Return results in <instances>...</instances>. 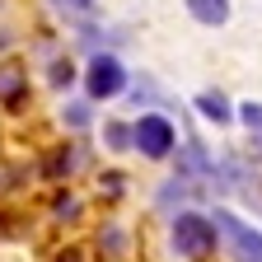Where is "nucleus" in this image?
Instances as JSON below:
<instances>
[{
  "label": "nucleus",
  "mask_w": 262,
  "mask_h": 262,
  "mask_svg": "<svg viewBox=\"0 0 262 262\" xmlns=\"http://www.w3.org/2000/svg\"><path fill=\"white\" fill-rule=\"evenodd\" d=\"M61 5H66V10H80V14H84V10H94V0H61Z\"/></svg>",
  "instance_id": "f8f14e48"
},
{
  "label": "nucleus",
  "mask_w": 262,
  "mask_h": 262,
  "mask_svg": "<svg viewBox=\"0 0 262 262\" xmlns=\"http://www.w3.org/2000/svg\"><path fill=\"white\" fill-rule=\"evenodd\" d=\"M108 141H113L117 150H126V141H131V131H126V126H108Z\"/></svg>",
  "instance_id": "9d476101"
},
{
  "label": "nucleus",
  "mask_w": 262,
  "mask_h": 262,
  "mask_svg": "<svg viewBox=\"0 0 262 262\" xmlns=\"http://www.w3.org/2000/svg\"><path fill=\"white\" fill-rule=\"evenodd\" d=\"M244 122H248V126H262V108H257V103H244Z\"/></svg>",
  "instance_id": "9b49d317"
},
{
  "label": "nucleus",
  "mask_w": 262,
  "mask_h": 262,
  "mask_svg": "<svg viewBox=\"0 0 262 262\" xmlns=\"http://www.w3.org/2000/svg\"><path fill=\"white\" fill-rule=\"evenodd\" d=\"M211 225L220 229V234H225L229 244H234V253H239V257H262V234H257V229H248L239 215L215 211V215H211Z\"/></svg>",
  "instance_id": "20e7f679"
},
{
  "label": "nucleus",
  "mask_w": 262,
  "mask_h": 262,
  "mask_svg": "<svg viewBox=\"0 0 262 262\" xmlns=\"http://www.w3.org/2000/svg\"><path fill=\"white\" fill-rule=\"evenodd\" d=\"M169 239H173L178 257H206V253H215V225L196 211H183V215H173Z\"/></svg>",
  "instance_id": "f257e3e1"
},
{
  "label": "nucleus",
  "mask_w": 262,
  "mask_h": 262,
  "mask_svg": "<svg viewBox=\"0 0 262 262\" xmlns=\"http://www.w3.org/2000/svg\"><path fill=\"white\" fill-rule=\"evenodd\" d=\"M131 141H136V150L145 159H164V155H173V126L164 117H141L131 126Z\"/></svg>",
  "instance_id": "f03ea898"
},
{
  "label": "nucleus",
  "mask_w": 262,
  "mask_h": 262,
  "mask_svg": "<svg viewBox=\"0 0 262 262\" xmlns=\"http://www.w3.org/2000/svg\"><path fill=\"white\" fill-rule=\"evenodd\" d=\"M187 14L196 19V24H225L229 19V0H187Z\"/></svg>",
  "instance_id": "39448f33"
},
{
  "label": "nucleus",
  "mask_w": 262,
  "mask_h": 262,
  "mask_svg": "<svg viewBox=\"0 0 262 262\" xmlns=\"http://www.w3.org/2000/svg\"><path fill=\"white\" fill-rule=\"evenodd\" d=\"M71 75H75L71 61H56V66H52V84H71Z\"/></svg>",
  "instance_id": "6e6552de"
},
{
  "label": "nucleus",
  "mask_w": 262,
  "mask_h": 262,
  "mask_svg": "<svg viewBox=\"0 0 262 262\" xmlns=\"http://www.w3.org/2000/svg\"><path fill=\"white\" fill-rule=\"evenodd\" d=\"M196 108H202L211 122H229V103H225L220 94H202V98H196Z\"/></svg>",
  "instance_id": "0eeeda50"
},
{
  "label": "nucleus",
  "mask_w": 262,
  "mask_h": 262,
  "mask_svg": "<svg viewBox=\"0 0 262 262\" xmlns=\"http://www.w3.org/2000/svg\"><path fill=\"white\" fill-rule=\"evenodd\" d=\"M84 84H89V98H113V94H122L126 71H122V61H117V56H94V61H89Z\"/></svg>",
  "instance_id": "7ed1b4c3"
},
{
  "label": "nucleus",
  "mask_w": 262,
  "mask_h": 262,
  "mask_svg": "<svg viewBox=\"0 0 262 262\" xmlns=\"http://www.w3.org/2000/svg\"><path fill=\"white\" fill-rule=\"evenodd\" d=\"M66 122H71V126H84V122H89V108H84V103H71V113H66Z\"/></svg>",
  "instance_id": "1a4fd4ad"
},
{
  "label": "nucleus",
  "mask_w": 262,
  "mask_h": 262,
  "mask_svg": "<svg viewBox=\"0 0 262 262\" xmlns=\"http://www.w3.org/2000/svg\"><path fill=\"white\" fill-rule=\"evenodd\" d=\"M19 94H24V71L0 66V98H5V103H19Z\"/></svg>",
  "instance_id": "423d86ee"
}]
</instances>
